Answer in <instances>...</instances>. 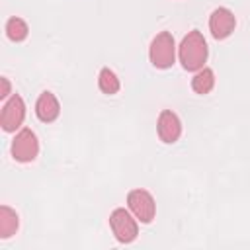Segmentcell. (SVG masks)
Segmentation results:
<instances>
[{"mask_svg":"<svg viewBox=\"0 0 250 250\" xmlns=\"http://www.w3.org/2000/svg\"><path fill=\"white\" fill-rule=\"evenodd\" d=\"M98 86H100V90L104 92V94H117V90H119V78L115 76V72L113 70H109V68H102L100 70V76H98Z\"/></svg>","mask_w":250,"mask_h":250,"instance_id":"12","label":"cell"},{"mask_svg":"<svg viewBox=\"0 0 250 250\" xmlns=\"http://www.w3.org/2000/svg\"><path fill=\"white\" fill-rule=\"evenodd\" d=\"M18 225H20L18 213L8 205H2L0 207V238H10L18 230Z\"/></svg>","mask_w":250,"mask_h":250,"instance_id":"10","label":"cell"},{"mask_svg":"<svg viewBox=\"0 0 250 250\" xmlns=\"http://www.w3.org/2000/svg\"><path fill=\"white\" fill-rule=\"evenodd\" d=\"M10 94V82H8V78H2V94H0V98H6Z\"/></svg>","mask_w":250,"mask_h":250,"instance_id":"14","label":"cell"},{"mask_svg":"<svg viewBox=\"0 0 250 250\" xmlns=\"http://www.w3.org/2000/svg\"><path fill=\"white\" fill-rule=\"evenodd\" d=\"M234 25H236V18L229 8L213 10V14L209 18V29L215 39H227L234 31Z\"/></svg>","mask_w":250,"mask_h":250,"instance_id":"7","label":"cell"},{"mask_svg":"<svg viewBox=\"0 0 250 250\" xmlns=\"http://www.w3.org/2000/svg\"><path fill=\"white\" fill-rule=\"evenodd\" d=\"M215 86V72L207 66L199 68L191 80V88L197 92V94H209Z\"/></svg>","mask_w":250,"mask_h":250,"instance_id":"11","label":"cell"},{"mask_svg":"<svg viewBox=\"0 0 250 250\" xmlns=\"http://www.w3.org/2000/svg\"><path fill=\"white\" fill-rule=\"evenodd\" d=\"M109 227H111L115 238H117L119 242H123V244L133 242V240L137 238V234H139V225H137V221H135V219L131 217V213L125 211L123 207L113 209V213L109 215Z\"/></svg>","mask_w":250,"mask_h":250,"instance_id":"3","label":"cell"},{"mask_svg":"<svg viewBox=\"0 0 250 250\" xmlns=\"http://www.w3.org/2000/svg\"><path fill=\"white\" fill-rule=\"evenodd\" d=\"M35 113L37 117L43 121V123H51L59 117L61 113V105H59V100L55 98V94L51 92H43L35 104Z\"/></svg>","mask_w":250,"mask_h":250,"instance_id":"9","label":"cell"},{"mask_svg":"<svg viewBox=\"0 0 250 250\" xmlns=\"http://www.w3.org/2000/svg\"><path fill=\"white\" fill-rule=\"evenodd\" d=\"M182 135V123L178 115L170 109H164L158 117V137L162 143H176Z\"/></svg>","mask_w":250,"mask_h":250,"instance_id":"8","label":"cell"},{"mask_svg":"<svg viewBox=\"0 0 250 250\" xmlns=\"http://www.w3.org/2000/svg\"><path fill=\"white\" fill-rule=\"evenodd\" d=\"M27 23L21 20V18H10L6 21V35L12 39V41H23L27 37Z\"/></svg>","mask_w":250,"mask_h":250,"instance_id":"13","label":"cell"},{"mask_svg":"<svg viewBox=\"0 0 250 250\" xmlns=\"http://www.w3.org/2000/svg\"><path fill=\"white\" fill-rule=\"evenodd\" d=\"M23 117H25V104L21 100V96L14 94L2 107V113H0V125L6 133H12L16 131L21 123H23Z\"/></svg>","mask_w":250,"mask_h":250,"instance_id":"6","label":"cell"},{"mask_svg":"<svg viewBox=\"0 0 250 250\" xmlns=\"http://www.w3.org/2000/svg\"><path fill=\"white\" fill-rule=\"evenodd\" d=\"M127 203H129V209L133 211V215L141 221V223H150L156 215V203H154V197L146 191V189H133L129 191L127 195Z\"/></svg>","mask_w":250,"mask_h":250,"instance_id":"4","label":"cell"},{"mask_svg":"<svg viewBox=\"0 0 250 250\" xmlns=\"http://www.w3.org/2000/svg\"><path fill=\"white\" fill-rule=\"evenodd\" d=\"M148 55H150V62L156 68H170L176 61V43H174L172 33L168 31L158 33L150 43Z\"/></svg>","mask_w":250,"mask_h":250,"instance_id":"2","label":"cell"},{"mask_svg":"<svg viewBox=\"0 0 250 250\" xmlns=\"http://www.w3.org/2000/svg\"><path fill=\"white\" fill-rule=\"evenodd\" d=\"M207 55H209L207 41L197 29L189 31L178 47V57H180L182 66L186 70H191V72H197L199 68H203V64L207 61Z\"/></svg>","mask_w":250,"mask_h":250,"instance_id":"1","label":"cell"},{"mask_svg":"<svg viewBox=\"0 0 250 250\" xmlns=\"http://www.w3.org/2000/svg\"><path fill=\"white\" fill-rule=\"evenodd\" d=\"M39 154V141L31 129H21L12 143V156L18 162H31Z\"/></svg>","mask_w":250,"mask_h":250,"instance_id":"5","label":"cell"}]
</instances>
